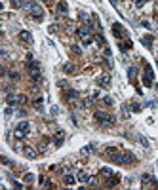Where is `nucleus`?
Here are the masks:
<instances>
[{
  "mask_svg": "<svg viewBox=\"0 0 158 190\" xmlns=\"http://www.w3.org/2000/svg\"><path fill=\"white\" fill-rule=\"evenodd\" d=\"M86 185H88V186H95V185H97V179H95V177H90Z\"/></svg>",
  "mask_w": 158,
  "mask_h": 190,
  "instance_id": "obj_25",
  "label": "nucleus"
},
{
  "mask_svg": "<svg viewBox=\"0 0 158 190\" xmlns=\"http://www.w3.org/2000/svg\"><path fill=\"white\" fill-rule=\"evenodd\" d=\"M141 181H143V185L145 186H156V181H154V177H150V175H141Z\"/></svg>",
  "mask_w": 158,
  "mask_h": 190,
  "instance_id": "obj_8",
  "label": "nucleus"
},
{
  "mask_svg": "<svg viewBox=\"0 0 158 190\" xmlns=\"http://www.w3.org/2000/svg\"><path fill=\"white\" fill-rule=\"evenodd\" d=\"M29 72H31V80H33V82H40V80H42L40 67H38L34 61H29Z\"/></svg>",
  "mask_w": 158,
  "mask_h": 190,
  "instance_id": "obj_4",
  "label": "nucleus"
},
{
  "mask_svg": "<svg viewBox=\"0 0 158 190\" xmlns=\"http://www.w3.org/2000/svg\"><path fill=\"white\" fill-rule=\"evenodd\" d=\"M25 135H27V133L21 131V129H17V128H15V131H13V137H15V139H23Z\"/></svg>",
  "mask_w": 158,
  "mask_h": 190,
  "instance_id": "obj_22",
  "label": "nucleus"
},
{
  "mask_svg": "<svg viewBox=\"0 0 158 190\" xmlns=\"http://www.w3.org/2000/svg\"><path fill=\"white\" fill-rule=\"evenodd\" d=\"M101 175H103V177H111L112 169H111V167H101Z\"/></svg>",
  "mask_w": 158,
  "mask_h": 190,
  "instance_id": "obj_23",
  "label": "nucleus"
},
{
  "mask_svg": "<svg viewBox=\"0 0 158 190\" xmlns=\"http://www.w3.org/2000/svg\"><path fill=\"white\" fill-rule=\"evenodd\" d=\"M63 137H65V135H63V133H57V135H55V139H53L55 146H61V145H63Z\"/></svg>",
  "mask_w": 158,
  "mask_h": 190,
  "instance_id": "obj_19",
  "label": "nucleus"
},
{
  "mask_svg": "<svg viewBox=\"0 0 158 190\" xmlns=\"http://www.w3.org/2000/svg\"><path fill=\"white\" fill-rule=\"evenodd\" d=\"M101 103H103V105H112L114 101H112V97H103V99H101Z\"/></svg>",
  "mask_w": 158,
  "mask_h": 190,
  "instance_id": "obj_30",
  "label": "nucleus"
},
{
  "mask_svg": "<svg viewBox=\"0 0 158 190\" xmlns=\"http://www.w3.org/2000/svg\"><path fill=\"white\" fill-rule=\"evenodd\" d=\"M63 70H65L67 74H74V72H76V65H73V63H67V65L63 67Z\"/></svg>",
  "mask_w": 158,
  "mask_h": 190,
  "instance_id": "obj_14",
  "label": "nucleus"
},
{
  "mask_svg": "<svg viewBox=\"0 0 158 190\" xmlns=\"http://www.w3.org/2000/svg\"><path fill=\"white\" fill-rule=\"evenodd\" d=\"M10 80L12 82H17L19 80V72H10Z\"/></svg>",
  "mask_w": 158,
  "mask_h": 190,
  "instance_id": "obj_28",
  "label": "nucleus"
},
{
  "mask_svg": "<svg viewBox=\"0 0 158 190\" xmlns=\"http://www.w3.org/2000/svg\"><path fill=\"white\" fill-rule=\"evenodd\" d=\"M145 86H153V68H150V65H145Z\"/></svg>",
  "mask_w": 158,
  "mask_h": 190,
  "instance_id": "obj_5",
  "label": "nucleus"
},
{
  "mask_svg": "<svg viewBox=\"0 0 158 190\" xmlns=\"http://www.w3.org/2000/svg\"><path fill=\"white\" fill-rule=\"evenodd\" d=\"M135 162V156L132 152H122V164H133Z\"/></svg>",
  "mask_w": 158,
  "mask_h": 190,
  "instance_id": "obj_9",
  "label": "nucleus"
},
{
  "mask_svg": "<svg viewBox=\"0 0 158 190\" xmlns=\"http://www.w3.org/2000/svg\"><path fill=\"white\" fill-rule=\"evenodd\" d=\"M44 2H50V0H44Z\"/></svg>",
  "mask_w": 158,
  "mask_h": 190,
  "instance_id": "obj_36",
  "label": "nucleus"
},
{
  "mask_svg": "<svg viewBox=\"0 0 158 190\" xmlns=\"http://www.w3.org/2000/svg\"><path fill=\"white\" fill-rule=\"evenodd\" d=\"M23 181H25V182H29V185H33V182H34V175H33V173H25Z\"/></svg>",
  "mask_w": 158,
  "mask_h": 190,
  "instance_id": "obj_21",
  "label": "nucleus"
},
{
  "mask_svg": "<svg viewBox=\"0 0 158 190\" xmlns=\"http://www.w3.org/2000/svg\"><path fill=\"white\" fill-rule=\"evenodd\" d=\"M76 179H78V181H80V182H88V179H90V177H88V175H86L84 171H80V173H78V175H76Z\"/></svg>",
  "mask_w": 158,
  "mask_h": 190,
  "instance_id": "obj_20",
  "label": "nucleus"
},
{
  "mask_svg": "<svg viewBox=\"0 0 158 190\" xmlns=\"http://www.w3.org/2000/svg\"><path fill=\"white\" fill-rule=\"evenodd\" d=\"M23 8H25V10H29V13H31V15H33L34 19H36V21H40L42 17H44V10H42L38 4L31 2V0H25V2H23Z\"/></svg>",
  "mask_w": 158,
  "mask_h": 190,
  "instance_id": "obj_1",
  "label": "nucleus"
},
{
  "mask_svg": "<svg viewBox=\"0 0 158 190\" xmlns=\"http://www.w3.org/2000/svg\"><path fill=\"white\" fill-rule=\"evenodd\" d=\"M27 103V97L25 95H17V105H25Z\"/></svg>",
  "mask_w": 158,
  "mask_h": 190,
  "instance_id": "obj_29",
  "label": "nucleus"
},
{
  "mask_svg": "<svg viewBox=\"0 0 158 190\" xmlns=\"http://www.w3.org/2000/svg\"><path fill=\"white\" fill-rule=\"evenodd\" d=\"M76 181H78V179H76V177H73V175H65V177H63V182H65L67 186H73Z\"/></svg>",
  "mask_w": 158,
  "mask_h": 190,
  "instance_id": "obj_13",
  "label": "nucleus"
},
{
  "mask_svg": "<svg viewBox=\"0 0 158 190\" xmlns=\"http://www.w3.org/2000/svg\"><path fill=\"white\" fill-rule=\"evenodd\" d=\"M91 150H93V145H88V146H84V148L80 150V154H82V156H90Z\"/></svg>",
  "mask_w": 158,
  "mask_h": 190,
  "instance_id": "obj_18",
  "label": "nucleus"
},
{
  "mask_svg": "<svg viewBox=\"0 0 158 190\" xmlns=\"http://www.w3.org/2000/svg\"><path fill=\"white\" fill-rule=\"evenodd\" d=\"M112 31H114V36H116V38H120L122 34H124V29H122V25H118V23L112 25Z\"/></svg>",
  "mask_w": 158,
  "mask_h": 190,
  "instance_id": "obj_12",
  "label": "nucleus"
},
{
  "mask_svg": "<svg viewBox=\"0 0 158 190\" xmlns=\"http://www.w3.org/2000/svg\"><path fill=\"white\" fill-rule=\"evenodd\" d=\"M76 34H78V38L82 40V44H84V46H88V44H91V42H93L91 32L86 29V27H78V29H76Z\"/></svg>",
  "mask_w": 158,
  "mask_h": 190,
  "instance_id": "obj_2",
  "label": "nucleus"
},
{
  "mask_svg": "<svg viewBox=\"0 0 158 190\" xmlns=\"http://www.w3.org/2000/svg\"><path fill=\"white\" fill-rule=\"evenodd\" d=\"M91 103H93V97H86V99L80 103V107H82V108H90Z\"/></svg>",
  "mask_w": 158,
  "mask_h": 190,
  "instance_id": "obj_17",
  "label": "nucleus"
},
{
  "mask_svg": "<svg viewBox=\"0 0 158 190\" xmlns=\"http://www.w3.org/2000/svg\"><path fill=\"white\" fill-rule=\"evenodd\" d=\"M67 2H59V4H57V12H59V13H63V15H67Z\"/></svg>",
  "mask_w": 158,
  "mask_h": 190,
  "instance_id": "obj_15",
  "label": "nucleus"
},
{
  "mask_svg": "<svg viewBox=\"0 0 158 190\" xmlns=\"http://www.w3.org/2000/svg\"><path fill=\"white\" fill-rule=\"evenodd\" d=\"M143 42H145V44H147V48H150V44H153V42H150V38H149V36H145V38H143Z\"/></svg>",
  "mask_w": 158,
  "mask_h": 190,
  "instance_id": "obj_32",
  "label": "nucleus"
},
{
  "mask_svg": "<svg viewBox=\"0 0 158 190\" xmlns=\"http://www.w3.org/2000/svg\"><path fill=\"white\" fill-rule=\"evenodd\" d=\"M145 2H147V0H133V4L137 6V8H141V6H145Z\"/></svg>",
  "mask_w": 158,
  "mask_h": 190,
  "instance_id": "obj_31",
  "label": "nucleus"
},
{
  "mask_svg": "<svg viewBox=\"0 0 158 190\" xmlns=\"http://www.w3.org/2000/svg\"><path fill=\"white\" fill-rule=\"evenodd\" d=\"M12 8H23V0H12Z\"/></svg>",
  "mask_w": 158,
  "mask_h": 190,
  "instance_id": "obj_24",
  "label": "nucleus"
},
{
  "mask_svg": "<svg viewBox=\"0 0 158 190\" xmlns=\"http://www.w3.org/2000/svg\"><path fill=\"white\" fill-rule=\"evenodd\" d=\"M67 99H69V101L78 99V91H74V89H67Z\"/></svg>",
  "mask_w": 158,
  "mask_h": 190,
  "instance_id": "obj_16",
  "label": "nucleus"
},
{
  "mask_svg": "<svg viewBox=\"0 0 158 190\" xmlns=\"http://www.w3.org/2000/svg\"><path fill=\"white\" fill-rule=\"evenodd\" d=\"M13 182V186H15V188H23V185H21V182H17V181H12Z\"/></svg>",
  "mask_w": 158,
  "mask_h": 190,
  "instance_id": "obj_33",
  "label": "nucleus"
},
{
  "mask_svg": "<svg viewBox=\"0 0 158 190\" xmlns=\"http://www.w3.org/2000/svg\"><path fill=\"white\" fill-rule=\"evenodd\" d=\"M109 186H116L118 185V177H112V179H109V182H107Z\"/></svg>",
  "mask_w": 158,
  "mask_h": 190,
  "instance_id": "obj_26",
  "label": "nucleus"
},
{
  "mask_svg": "<svg viewBox=\"0 0 158 190\" xmlns=\"http://www.w3.org/2000/svg\"><path fill=\"white\" fill-rule=\"evenodd\" d=\"M93 120L99 122L101 125H114V116H109L105 112H95L93 114Z\"/></svg>",
  "mask_w": 158,
  "mask_h": 190,
  "instance_id": "obj_3",
  "label": "nucleus"
},
{
  "mask_svg": "<svg viewBox=\"0 0 158 190\" xmlns=\"http://www.w3.org/2000/svg\"><path fill=\"white\" fill-rule=\"evenodd\" d=\"M23 154H25V158H36V150H34L33 148V146H25V148H23Z\"/></svg>",
  "mask_w": 158,
  "mask_h": 190,
  "instance_id": "obj_10",
  "label": "nucleus"
},
{
  "mask_svg": "<svg viewBox=\"0 0 158 190\" xmlns=\"http://www.w3.org/2000/svg\"><path fill=\"white\" fill-rule=\"evenodd\" d=\"M97 84H99L101 88H109V86H111V76H109V74H101V76L97 78Z\"/></svg>",
  "mask_w": 158,
  "mask_h": 190,
  "instance_id": "obj_6",
  "label": "nucleus"
},
{
  "mask_svg": "<svg viewBox=\"0 0 158 190\" xmlns=\"http://www.w3.org/2000/svg\"><path fill=\"white\" fill-rule=\"evenodd\" d=\"M17 129H21V131H25V133H29V131H31V122H27V120H23V122H19V124H17Z\"/></svg>",
  "mask_w": 158,
  "mask_h": 190,
  "instance_id": "obj_11",
  "label": "nucleus"
},
{
  "mask_svg": "<svg viewBox=\"0 0 158 190\" xmlns=\"http://www.w3.org/2000/svg\"><path fill=\"white\" fill-rule=\"evenodd\" d=\"M19 40L25 42V44H31V42H33V34L29 31H19Z\"/></svg>",
  "mask_w": 158,
  "mask_h": 190,
  "instance_id": "obj_7",
  "label": "nucleus"
},
{
  "mask_svg": "<svg viewBox=\"0 0 158 190\" xmlns=\"http://www.w3.org/2000/svg\"><path fill=\"white\" fill-rule=\"evenodd\" d=\"M59 88H69V86H67V82H63V80H59Z\"/></svg>",
  "mask_w": 158,
  "mask_h": 190,
  "instance_id": "obj_35",
  "label": "nucleus"
},
{
  "mask_svg": "<svg viewBox=\"0 0 158 190\" xmlns=\"http://www.w3.org/2000/svg\"><path fill=\"white\" fill-rule=\"evenodd\" d=\"M50 32H57V25H52V27H50Z\"/></svg>",
  "mask_w": 158,
  "mask_h": 190,
  "instance_id": "obj_34",
  "label": "nucleus"
},
{
  "mask_svg": "<svg viewBox=\"0 0 158 190\" xmlns=\"http://www.w3.org/2000/svg\"><path fill=\"white\" fill-rule=\"evenodd\" d=\"M114 152H118V150L114 148V146H109V148L105 150V156H111V154H114Z\"/></svg>",
  "mask_w": 158,
  "mask_h": 190,
  "instance_id": "obj_27",
  "label": "nucleus"
}]
</instances>
